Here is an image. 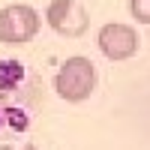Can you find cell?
Instances as JSON below:
<instances>
[{
    "label": "cell",
    "instance_id": "cell-1",
    "mask_svg": "<svg viewBox=\"0 0 150 150\" xmlns=\"http://www.w3.org/2000/svg\"><path fill=\"white\" fill-rule=\"evenodd\" d=\"M93 90H96V66L81 54L66 57L54 75V93L63 102H84Z\"/></svg>",
    "mask_w": 150,
    "mask_h": 150
},
{
    "label": "cell",
    "instance_id": "cell-5",
    "mask_svg": "<svg viewBox=\"0 0 150 150\" xmlns=\"http://www.w3.org/2000/svg\"><path fill=\"white\" fill-rule=\"evenodd\" d=\"M129 15L138 24H147L150 27V0H129Z\"/></svg>",
    "mask_w": 150,
    "mask_h": 150
},
{
    "label": "cell",
    "instance_id": "cell-2",
    "mask_svg": "<svg viewBox=\"0 0 150 150\" xmlns=\"http://www.w3.org/2000/svg\"><path fill=\"white\" fill-rule=\"evenodd\" d=\"M42 27L39 12L27 3H9L0 9V42L6 45H24L30 42Z\"/></svg>",
    "mask_w": 150,
    "mask_h": 150
},
{
    "label": "cell",
    "instance_id": "cell-3",
    "mask_svg": "<svg viewBox=\"0 0 150 150\" xmlns=\"http://www.w3.org/2000/svg\"><path fill=\"white\" fill-rule=\"evenodd\" d=\"M45 21L57 36H66V39H75V36H84L87 27H90V15L81 3L75 0H51L45 9Z\"/></svg>",
    "mask_w": 150,
    "mask_h": 150
},
{
    "label": "cell",
    "instance_id": "cell-7",
    "mask_svg": "<svg viewBox=\"0 0 150 150\" xmlns=\"http://www.w3.org/2000/svg\"><path fill=\"white\" fill-rule=\"evenodd\" d=\"M0 150H12V147H0Z\"/></svg>",
    "mask_w": 150,
    "mask_h": 150
},
{
    "label": "cell",
    "instance_id": "cell-4",
    "mask_svg": "<svg viewBox=\"0 0 150 150\" xmlns=\"http://www.w3.org/2000/svg\"><path fill=\"white\" fill-rule=\"evenodd\" d=\"M96 45H99V51H102L105 60L120 63V60L135 57V51H138V33H135V27H129V24L108 21V24H102V30H99Z\"/></svg>",
    "mask_w": 150,
    "mask_h": 150
},
{
    "label": "cell",
    "instance_id": "cell-6",
    "mask_svg": "<svg viewBox=\"0 0 150 150\" xmlns=\"http://www.w3.org/2000/svg\"><path fill=\"white\" fill-rule=\"evenodd\" d=\"M21 150H39V147H33V144H27V147H21Z\"/></svg>",
    "mask_w": 150,
    "mask_h": 150
}]
</instances>
